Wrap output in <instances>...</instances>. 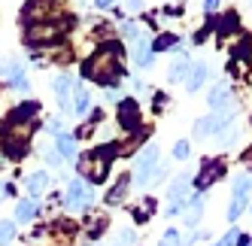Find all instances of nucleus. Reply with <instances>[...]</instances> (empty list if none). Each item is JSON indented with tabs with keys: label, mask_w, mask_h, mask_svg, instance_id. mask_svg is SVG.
Masks as SVG:
<instances>
[{
	"label": "nucleus",
	"mask_w": 252,
	"mask_h": 246,
	"mask_svg": "<svg viewBox=\"0 0 252 246\" xmlns=\"http://www.w3.org/2000/svg\"><path fill=\"white\" fill-rule=\"evenodd\" d=\"M194 177L191 173H183V177H176L173 183H170V188H167V198H170V204H186V195H189V183H191Z\"/></svg>",
	"instance_id": "9b49d317"
},
{
	"label": "nucleus",
	"mask_w": 252,
	"mask_h": 246,
	"mask_svg": "<svg viewBox=\"0 0 252 246\" xmlns=\"http://www.w3.org/2000/svg\"><path fill=\"white\" fill-rule=\"evenodd\" d=\"M92 204V191H88V183L85 180H73L67 188V207L70 210H85Z\"/></svg>",
	"instance_id": "1a4fd4ad"
},
{
	"label": "nucleus",
	"mask_w": 252,
	"mask_h": 246,
	"mask_svg": "<svg viewBox=\"0 0 252 246\" xmlns=\"http://www.w3.org/2000/svg\"><path fill=\"white\" fill-rule=\"evenodd\" d=\"M234 116H237V110H234V107L213 110L210 116H204V119L194 122V137H216L219 131H225V125H231Z\"/></svg>",
	"instance_id": "7ed1b4c3"
},
{
	"label": "nucleus",
	"mask_w": 252,
	"mask_h": 246,
	"mask_svg": "<svg viewBox=\"0 0 252 246\" xmlns=\"http://www.w3.org/2000/svg\"><path fill=\"white\" fill-rule=\"evenodd\" d=\"M237 246H252V237H243V234H240V240H237Z\"/></svg>",
	"instance_id": "37998d69"
},
{
	"label": "nucleus",
	"mask_w": 252,
	"mask_h": 246,
	"mask_svg": "<svg viewBox=\"0 0 252 246\" xmlns=\"http://www.w3.org/2000/svg\"><path fill=\"white\" fill-rule=\"evenodd\" d=\"M128 6H131L134 12H140V9H143V0H128Z\"/></svg>",
	"instance_id": "79ce46f5"
},
{
	"label": "nucleus",
	"mask_w": 252,
	"mask_h": 246,
	"mask_svg": "<svg viewBox=\"0 0 252 246\" xmlns=\"http://www.w3.org/2000/svg\"><path fill=\"white\" fill-rule=\"evenodd\" d=\"M55 3L52 0H28L25 3V19H31V25H40V22H55Z\"/></svg>",
	"instance_id": "0eeeda50"
},
{
	"label": "nucleus",
	"mask_w": 252,
	"mask_h": 246,
	"mask_svg": "<svg viewBox=\"0 0 252 246\" xmlns=\"http://www.w3.org/2000/svg\"><path fill=\"white\" fill-rule=\"evenodd\" d=\"M37 113H40V103L37 100H25V103H19V107L9 113V122H25V125H28Z\"/></svg>",
	"instance_id": "f3484780"
},
{
	"label": "nucleus",
	"mask_w": 252,
	"mask_h": 246,
	"mask_svg": "<svg viewBox=\"0 0 252 246\" xmlns=\"http://www.w3.org/2000/svg\"><path fill=\"white\" fill-rule=\"evenodd\" d=\"M61 161H64V158H61V155H58V152H52V149H49V152H46V164H55V167H58V164H61Z\"/></svg>",
	"instance_id": "e433bc0d"
},
{
	"label": "nucleus",
	"mask_w": 252,
	"mask_h": 246,
	"mask_svg": "<svg viewBox=\"0 0 252 246\" xmlns=\"http://www.w3.org/2000/svg\"><path fill=\"white\" fill-rule=\"evenodd\" d=\"M67 25H58V22H40V25H28L25 31V43H52V40H58L61 33H64Z\"/></svg>",
	"instance_id": "423d86ee"
},
{
	"label": "nucleus",
	"mask_w": 252,
	"mask_h": 246,
	"mask_svg": "<svg viewBox=\"0 0 252 246\" xmlns=\"http://www.w3.org/2000/svg\"><path fill=\"white\" fill-rule=\"evenodd\" d=\"M119 125L125 131H140V107L134 97H122L119 100Z\"/></svg>",
	"instance_id": "6e6552de"
},
{
	"label": "nucleus",
	"mask_w": 252,
	"mask_h": 246,
	"mask_svg": "<svg viewBox=\"0 0 252 246\" xmlns=\"http://www.w3.org/2000/svg\"><path fill=\"white\" fill-rule=\"evenodd\" d=\"M213 28H216V37H231L234 31L240 28V19H237V12H225V15H219V19L213 22Z\"/></svg>",
	"instance_id": "f8f14e48"
},
{
	"label": "nucleus",
	"mask_w": 252,
	"mask_h": 246,
	"mask_svg": "<svg viewBox=\"0 0 252 246\" xmlns=\"http://www.w3.org/2000/svg\"><path fill=\"white\" fill-rule=\"evenodd\" d=\"M88 107H92V100H88V92L82 89V85H76V100H73V110L82 116V113H88Z\"/></svg>",
	"instance_id": "b1692460"
},
{
	"label": "nucleus",
	"mask_w": 252,
	"mask_h": 246,
	"mask_svg": "<svg viewBox=\"0 0 252 246\" xmlns=\"http://www.w3.org/2000/svg\"><path fill=\"white\" fill-rule=\"evenodd\" d=\"M128 183H131V177H128V173H125V177H122V180L116 183V188H113L110 195L103 198V201H106V207H116V204H119V201L125 198V191H128Z\"/></svg>",
	"instance_id": "aec40b11"
},
{
	"label": "nucleus",
	"mask_w": 252,
	"mask_h": 246,
	"mask_svg": "<svg viewBox=\"0 0 252 246\" xmlns=\"http://www.w3.org/2000/svg\"><path fill=\"white\" fill-rule=\"evenodd\" d=\"M116 155H119V146H116V143H110V146H97L94 152L79 155V161H76L79 180L92 183V185L103 183V180H106V173H110V161H113Z\"/></svg>",
	"instance_id": "f03ea898"
},
{
	"label": "nucleus",
	"mask_w": 252,
	"mask_h": 246,
	"mask_svg": "<svg viewBox=\"0 0 252 246\" xmlns=\"http://www.w3.org/2000/svg\"><path fill=\"white\" fill-rule=\"evenodd\" d=\"M55 152L61 158H76V134H70V131L58 134L55 137Z\"/></svg>",
	"instance_id": "dca6fc26"
},
{
	"label": "nucleus",
	"mask_w": 252,
	"mask_h": 246,
	"mask_svg": "<svg viewBox=\"0 0 252 246\" xmlns=\"http://www.w3.org/2000/svg\"><path fill=\"white\" fill-rule=\"evenodd\" d=\"M119 58H122V49L116 43H110L106 49H100L97 55H92L82 64V76L97 85H106V89H119V82L125 76V67Z\"/></svg>",
	"instance_id": "f257e3e1"
},
{
	"label": "nucleus",
	"mask_w": 252,
	"mask_h": 246,
	"mask_svg": "<svg viewBox=\"0 0 252 246\" xmlns=\"http://www.w3.org/2000/svg\"><path fill=\"white\" fill-rule=\"evenodd\" d=\"M207 33H210V25H207L204 31H197V33H194V43H197V46H201V43L207 40Z\"/></svg>",
	"instance_id": "58836bf2"
},
{
	"label": "nucleus",
	"mask_w": 252,
	"mask_h": 246,
	"mask_svg": "<svg viewBox=\"0 0 252 246\" xmlns=\"http://www.w3.org/2000/svg\"><path fill=\"white\" fill-rule=\"evenodd\" d=\"M237 240H240V228H231V231H228L219 243H213V246H234Z\"/></svg>",
	"instance_id": "473e14b6"
},
{
	"label": "nucleus",
	"mask_w": 252,
	"mask_h": 246,
	"mask_svg": "<svg viewBox=\"0 0 252 246\" xmlns=\"http://www.w3.org/2000/svg\"><path fill=\"white\" fill-rule=\"evenodd\" d=\"M222 173H225V161H222V158H204V161H201V170L194 173V183H191V185L204 195V191L222 177Z\"/></svg>",
	"instance_id": "39448f33"
},
{
	"label": "nucleus",
	"mask_w": 252,
	"mask_h": 246,
	"mask_svg": "<svg viewBox=\"0 0 252 246\" xmlns=\"http://www.w3.org/2000/svg\"><path fill=\"white\" fill-rule=\"evenodd\" d=\"M113 246H134V231H122Z\"/></svg>",
	"instance_id": "72a5a7b5"
},
{
	"label": "nucleus",
	"mask_w": 252,
	"mask_h": 246,
	"mask_svg": "<svg viewBox=\"0 0 252 246\" xmlns=\"http://www.w3.org/2000/svg\"><path fill=\"white\" fill-rule=\"evenodd\" d=\"M249 185H252V183H249V180L243 177V173H240V177L234 180V198H246V191H249Z\"/></svg>",
	"instance_id": "2f4dec72"
},
{
	"label": "nucleus",
	"mask_w": 252,
	"mask_h": 246,
	"mask_svg": "<svg viewBox=\"0 0 252 246\" xmlns=\"http://www.w3.org/2000/svg\"><path fill=\"white\" fill-rule=\"evenodd\" d=\"M134 92L143 94V92H146V82H143V79H134Z\"/></svg>",
	"instance_id": "ea45409f"
},
{
	"label": "nucleus",
	"mask_w": 252,
	"mask_h": 246,
	"mask_svg": "<svg viewBox=\"0 0 252 246\" xmlns=\"http://www.w3.org/2000/svg\"><path fill=\"white\" fill-rule=\"evenodd\" d=\"M189 152H191L189 140H176V143H173V158H176V161H186V158H189Z\"/></svg>",
	"instance_id": "7c9ffc66"
},
{
	"label": "nucleus",
	"mask_w": 252,
	"mask_h": 246,
	"mask_svg": "<svg viewBox=\"0 0 252 246\" xmlns=\"http://www.w3.org/2000/svg\"><path fill=\"white\" fill-rule=\"evenodd\" d=\"M70 85H73V79H70L67 73H64V76H58V79H55V85H52V89H55V94H58V100H61V103H67Z\"/></svg>",
	"instance_id": "4be33fe9"
},
{
	"label": "nucleus",
	"mask_w": 252,
	"mask_h": 246,
	"mask_svg": "<svg viewBox=\"0 0 252 246\" xmlns=\"http://www.w3.org/2000/svg\"><path fill=\"white\" fill-rule=\"evenodd\" d=\"M210 107L213 110H222V107H231V85H225V82H219V85H213L210 89Z\"/></svg>",
	"instance_id": "2eb2a0df"
},
{
	"label": "nucleus",
	"mask_w": 252,
	"mask_h": 246,
	"mask_svg": "<svg viewBox=\"0 0 252 246\" xmlns=\"http://www.w3.org/2000/svg\"><path fill=\"white\" fill-rule=\"evenodd\" d=\"M12 237H15V222H0V246L12 243Z\"/></svg>",
	"instance_id": "c756f323"
},
{
	"label": "nucleus",
	"mask_w": 252,
	"mask_h": 246,
	"mask_svg": "<svg viewBox=\"0 0 252 246\" xmlns=\"http://www.w3.org/2000/svg\"><path fill=\"white\" fill-rule=\"evenodd\" d=\"M213 140H216V146H231L234 140H237V131H234V128H225V131L216 134Z\"/></svg>",
	"instance_id": "c85d7f7f"
},
{
	"label": "nucleus",
	"mask_w": 252,
	"mask_h": 246,
	"mask_svg": "<svg viewBox=\"0 0 252 246\" xmlns=\"http://www.w3.org/2000/svg\"><path fill=\"white\" fill-rule=\"evenodd\" d=\"M12 89H15V92H28L31 85H28V79L22 76V79H15V82H12Z\"/></svg>",
	"instance_id": "4c0bfd02"
},
{
	"label": "nucleus",
	"mask_w": 252,
	"mask_h": 246,
	"mask_svg": "<svg viewBox=\"0 0 252 246\" xmlns=\"http://www.w3.org/2000/svg\"><path fill=\"white\" fill-rule=\"evenodd\" d=\"M113 3H116V0H94L97 9H106V6H113Z\"/></svg>",
	"instance_id": "a19ab883"
},
{
	"label": "nucleus",
	"mask_w": 252,
	"mask_h": 246,
	"mask_svg": "<svg viewBox=\"0 0 252 246\" xmlns=\"http://www.w3.org/2000/svg\"><path fill=\"white\" fill-rule=\"evenodd\" d=\"M204 12L216 15V12H219V0H204Z\"/></svg>",
	"instance_id": "c9c22d12"
},
{
	"label": "nucleus",
	"mask_w": 252,
	"mask_h": 246,
	"mask_svg": "<svg viewBox=\"0 0 252 246\" xmlns=\"http://www.w3.org/2000/svg\"><path fill=\"white\" fill-rule=\"evenodd\" d=\"M103 228H106V216H103V213H97L92 222H88V228H85V231H88V237H100V231H103Z\"/></svg>",
	"instance_id": "a878e982"
},
{
	"label": "nucleus",
	"mask_w": 252,
	"mask_h": 246,
	"mask_svg": "<svg viewBox=\"0 0 252 246\" xmlns=\"http://www.w3.org/2000/svg\"><path fill=\"white\" fill-rule=\"evenodd\" d=\"M191 67H194V64H191L189 58H179V61H173V64H170V73H167V79H170V82H176V79H189Z\"/></svg>",
	"instance_id": "6ab92c4d"
},
{
	"label": "nucleus",
	"mask_w": 252,
	"mask_h": 246,
	"mask_svg": "<svg viewBox=\"0 0 252 246\" xmlns=\"http://www.w3.org/2000/svg\"><path fill=\"white\" fill-rule=\"evenodd\" d=\"M46 188H49V173L46 170H33L31 177L25 180V191H28L31 198H40Z\"/></svg>",
	"instance_id": "9d476101"
},
{
	"label": "nucleus",
	"mask_w": 252,
	"mask_h": 246,
	"mask_svg": "<svg viewBox=\"0 0 252 246\" xmlns=\"http://www.w3.org/2000/svg\"><path fill=\"white\" fill-rule=\"evenodd\" d=\"M122 37L128 40V43H137L143 33H140V25L137 22H122Z\"/></svg>",
	"instance_id": "393cba45"
},
{
	"label": "nucleus",
	"mask_w": 252,
	"mask_h": 246,
	"mask_svg": "<svg viewBox=\"0 0 252 246\" xmlns=\"http://www.w3.org/2000/svg\"><path fill=\"white\" fill-rule=\"evenodd\" d=\"M49 131L55 134V137H58V134H64V122H61V119H49Z\"/></svg>",
	"instance_id": "f704fd0d"
},
{
	"label": "nucleus",
	"mask_w": 252,
	"mask_h": 246,
	"mask_svg": "<svg viewBox=\"0 0 252 246\" xmlns=\"http://www.w3.org/2000/svg\"><path fill=\"white\" fill-rule=\"evenodd\" d=\"M0 76H6L9 82L22 79V64H19V61H6V64H0Z\"/></svg>",
	"instance_id": "5701e85b"
},
{
	"label": "nucleus",
	"mask_w": 252,
	"mask_h": 246,
	"mask_svg": "<svg viewBox=\"0 0 252 246\" xmlns=\"http://www.w3.org/2000/svg\"><path fill=\"white\" fill-rule=\"evenodd\" d=\"M37 213H40V207H37V201H33V198L19 201V207H15V219H19V222H33V219H37Z\"/></svg>",
	"instance_id": "a211bd4d"
},
{
	"label": "nucleus",
	"mask_w": 252,
	"mask_h": 246,
	"mask_svg": "<svg viewBox=\"0 0 252 246\" xmlns=\"http://www.w3.org/2000/svg\"><path fill=\"white\" fill-rule=\"evenodd\" d=\"M201 213H204V195H194L191 201H186V210H183V219L189 228H194L201 222Z\"/></svg>",
	"instance_id": "4468645a"
},
{
	"label": "nucleus",
	"mask_w": 252,
	"mask_h": 246,
	"mask_svg": "<svg viewBox=\"0 0 252 246\" xmlns=\"http://www.w3.org/2000/svg\"><path fill=\"white\" fill-rule=\"evenodd\" d=\"M158 143H146L143 146V152L137 155V167H134V177H137V185H146L149 177H152V170H158Z\"/></svg>",
	"instance_id": "20e7f679"
},
{
	"label": "nucleus",
	"mask_w": 252,
	"mask_h": 246,
	"mask_svg": "<svg viewBox=\"0 0 252 246\" xmlns=\"http://www.w3.org/2000/svg\"><path fill=\"white\" fill-rule=\"evenodd\" d=\"M179 243H183V234H179L176 228H167V231L161 234V243L158 246H179Z\"/></svg>",
	"instance_id": "cd10ccee"
},
{
	"label": "nucleus",
	"mask_w": 252,
	"mask_h": 246,
	"mask_svg": "<svg viewBox=\"0 0 252 246\" xmlns=\"http://www.w3.org/2000/svg\"><path fill=\"white\" fill-rule=\"evenodd\" d=\"M243 210H246V198H234V204L228 207V222H237L243 216Z\"/></svg>",
	"instance_id": "bb28decb"
},
{
	"label": "nucleus",
	"mask_w": 252,
	"mask_h": 246,
	"mask_svg": "<svg viewBox=\"0 0 252 246\" xmlns=\"http://www.w3.org/2000/svg\"><path fill=\"white\" fill-rule=\"evenodd\" d=\"M176 43H179L176 33H161L158 40H152V55H155V52H167V49H173Z\"/></svg>",
	"instance_id": "412c9836"
},
{
	"label": "nucleus",
	"mask_w": 252,
	"mask_h": 246,
	"mask_svg": "<svg viewBox=\"0 0 252 246\" xmlns=\"http://www.w3.org/2000/svg\"><path fill=\"white\" fill-rule=\"evenodd\" d=\"M207 76H210V67L207 64H194L191 73H189V79H186V92L189 94H197V92H201V85L207 82Z\"/></svg>",
	"instance_id": "ddd939ff"
}]
</instances>
